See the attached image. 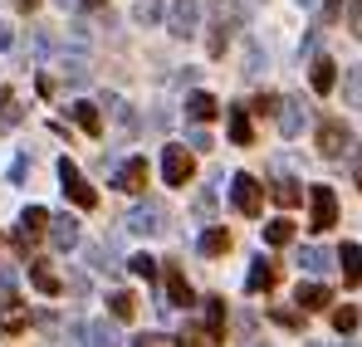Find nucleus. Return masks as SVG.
<instances>
[{
	"instance_id": "72a5a7b5",
	"label": "nucleus",
	"mask_w": 362,
	"mask_h": 347,
	"mask_svg": "<svg viewBox=\"0 0 362 347\" xmlns=\"http://www.w3.org/2000/svg\"><path fill=\"white\" fill-rule=\"evenodd\" d=\"M132 347H177V343H172L167 333H137V338H132Z\"/></svg>"
},
{
	"instance_id": "1a4fd4ad",
	"label": "nucleus",
	"mask_w": 362,
	"mask_h": 347,
	"mask_svg": "<svg viewBox=\"0 0 362 347\" xmlns=\"http://www.w3.org/2000/svg\"><path fill=\"white\" fill-rule=\"evenodd\" d=\"M162 284H167V303H162V313H167V308H191V303H196V293H191V284L181 279L177 264H167V279H162Z\"/></svg>"
},
{
	"instance_id": "3c124183",
	"label": "nucleus",
	"mask_w": 362,
	"mask_h": 347,
	"mask_svg": "<svg viewBox=\"0 0 362 347\" xmlns=\"http://www.w3.org/2000/svg\"><path fill=\"white\" fill-rule=\"evenodd\" d=\"M299 5H313V0H299Z\"/></svg>"
},
{
	"instance_id": "f3484780",
	"label": "nucleus",
	"mask_w": 362,
	"mask_h": 347,
	"mask_svg": "<svg viewBox=\"0 0 362 347\" xmlns=\"http://www.w3.org/2000/svg\"><path fill=\"white\" fill-rule=\"evenodd\" d=\"M216 113H221V103H216L211 93H191V98H186V117H191V122H211Z\"/></svg>"
},
{
	"instance_id": "09e8293b",
	"label": "nucleus",
	"mask_w": 362,
	"mask_h": 347,
	"mask_svg": "<svg viewBox=\"0 0 362 347\" xmlns=\"http://www.w3.org/2000/svg\"><path fill=\"white\" fill-rule=\"evenodd\" d=\"M358 191H362V162H358Z\"/></svg>"
},
{
	"instance_id": "ea45409f",
	"label": "nucleus",
	"mask_w": 362,
	"mask_h": 347,
	"mask_svg": "<svg viewBox=\"0 0 362 347\" xmlns=\"http://www.w3.org/2000/svg\"><path fill=\"white\" fill-rule=\"evenodd\" d=\"M274 323H284V328H299V313H284V308H274Z\"/></svg>"
},
{
	"instance_id": "7ed1b4c3",
	"label": "nucleus",
	"mask_w": 362,
	"mask_h": 347,
	"mask_svg": "<svg viewBox=\"0 0 362 347\" xmlns=\"http://www.w3.org/2000/svg\"><path fill=\"white\" fill-rule=\"evenodd\" d=\"M132 235H157L162 225H167V211L157 206V201H137L132 211H127V220H122Z\"/></svg>"
},
{
	"instance_id": "603ef678",
	"label": "nucleus",
	"mask_w": 362,
	"mask_h": 347,
	"mask_svg": "<svg viewBox=\"0 0 362 347\" xmlns=\"http://www.w3.org/2000/svg\"><path fill=\"white\" fill-rule=\"evenodd\" d=\"M255 347H264V343H255Z\"/></svg>"
},
{
	"instance_id": "aec40b11",
	"label": "nucleus",
	"mask_w": 362,
	"mask_h": 347,
	"mask_svg": "<svg viewBox=\"0 0 362 347\" xmlns=\"http://www.w3.org/2000/svg\"><path fill=\"white\" fill-rule=\"evenodd\" d=\"M230 142H235V147H250V142H255V127H250V117H245V103L230 108Z\"/></svg>"
},
{
	"instance_id": "393cba45",
	"label": "nucleus",
	"mask_w": 362,
	"mask_h": 347,
	"mask_svg": "<svg viewBox=\"0 0 362 347\" xmlns=\"http://www.w3.org/2000/svg\"><path fill=\"white\" fill-rule=\"evenodd\" d=\"M69 113H74V122H78L83 132H98V127H103V117H98V108H93V103H83V98H78V103H74Z\"/></svg>"
},
{
	"instance_id": "7c9ffc66",
	"label": "nucleus",
	"mask_w": 362,
	"mask_h": 347,
	"mask_svg": "<svg viewBox=\"0 0 362 347\" xmlns=\"http://www.w3.org/2000/svg\"><path fill=\"white\" fill-rule=\"evenodd\" d=\"M127 269H132L137 279H157V259H152V254H132V259H127Z\"/></svg>"
},
{
	"instance_id": "c9c22d12",
	"label": "nucleus",
	"mask_w": 362,
	"mask_h": 347,
	"mask_svg": "<svg viewBox=\"0 0 362 347\" xmlns=\"http://www.w3.org/2000/svg\"><path fill=\"white\" fill-rule=\"evenodd\" d=\"M343 15V0H323V15H318V25H333Z\"/></svg>"
},
{
	"instance_id": "49530a36",
	"label": "nucleus",
	"mask_w": 362,
	"mask_h": 347,
	"mask_svg": "<svg viewBox=\"0 0 362 347\" xmlns=\"http://www.w3.org/2000/svg\"><path fill=\"white\" fill-rule=\"evenodd\" d=\"M78 5H88V10H98V5H103V0H78Z\"/></svg>"
},
{
	"instance_id": "412c9836",
	"label": "nucleus",
	"mask_w": 362,
	"mask_h": 347,
	"mask_svg": "<svg viewBox=\"0 0 362 347\" xmlns=\"http://www.w3.org/2000/svg\"><path fill=\"white\" fill-rule=\"evenodd\" d=\"M30 284H35L40 293H59V274H54L49 264H40V259H35V264H30Z\"/></svg>"
},
{
	"instance_id": "e433bc0d",
	"label": "nucleus",
	"mask_w": 362,
	"mask_h": 347,
	"mask_svg": "<svg viewBox=\"0 0 362 347\" xmlns=\"http://www.w3.org/2000/svg\"><path fill=\"white\" fill-rule=\"evenodd\" d=\"M348 30L362 40V0H353V5H348Z\"/></svg>"
},
{
	"instance_id": "f257e3e1",
	"label": "nucleus",
	"mask_w": 362,
	"mask_h": 347,
	"mask_svg": "<svg viewBox=\"0 0 362 347\" xmlns=\"http://www.w3.org/2000/svg\"><path fill=\"white\" fill-rule=\"evenodd\" d=\"M59 181H64V196H69L74 206H83V211H93V206H98V191L78 176V167H74L69 157H59Z\"/></svg>"
},
{
	"instance_id": "cd10ccee",
	"label": "nucleus",
	"mask_w": 362,
	"mask_h": 347,
	"mask_svg": "<svg viewBox=\"0 0 362 347\" xmlns=\"http://www.w3.org/2000/svg\"><path fill=\"white\" fill-rule=\"evenodd\" d=\"M230 249V235L221 230V225H211V230L201 235V254H226Z\"/></svg>"
},
{
	"instance_id": "a18cd8bd",
	"label": "nucleus",
	"mask_w": 362,
	"mask_h": 347,
	"mask_svg": "<svg viewBox=\"0 0 362 347\" xmlns=\"http://www.w3.org/2000/svg\"><path fill=\"white\" fill-rule=\"evenodd\" d=\"M10 103H15V98H10V93H0V113H5V108H10Z\"/></svg>"
},
{
	"instance_id": "9b49d317",
	"label": "nucleus",
	"mask_w": 362,
	"mask_h": 347,
	"mask_svg": "<svg viewBox=\"0 0 362 347\" xmlns=\"http://www.w3.org/2000/svg\"><path fill=\"white\" fill-rule=\"evenodd\" d=\"M113 186H118V191H142V186H147V162H142V157H127L118 167V176H113Z\"/></svg>"
},
{
	"instance_id": "a211bd4d",
	"label": "nucleus",
	"mask_w": 362,
	"mask_h": 347,
	"mask_svg": "<svg viewBox=\"0 0 362 347\" xmlns=\"http://www.w3.org/2000/svg\"><path fill=\"white\" fill-rule=\"evenodd\" d=\"M25 328H30V313L10 298V303L0 308V333H25Z\"/></svg>"
},
{
	"instance_id": "0eeeda50",
	"label": "nucleus",
	"mask_w": 362,
	"mask_h": 347,
	"mask_svg": "<svg viewBox=\"0 0 362 347\" xmlns=\"http://www.w3.org/2000/svg\"><path fill=\"white\" fill-rule=\"evenodd\" d=\"M191 172H196V162H191L186 147H167V152H162V176H167V186H186Z\"/></svg>"
},
{
	"instance_id": "5701e85b",
	"label": "nucleus",
	"mask_w": 362,
	"mask_h": 347,
	"mask_svg": "<svg viewBox=\"0 0 362 347\" xmlns=\"http://www.w3.org/2000/svg\"><path fill=\"white\" fill-rule=\"evenodd\" d=\"M88 347H122L113 323H88Z\"/></svg>"
},
{
	"instance_id": "4be33fe9",
	"label": "nucleus",
	"mask_w": 362,
	"mask_h": 347,
	"mask_svg": "<svg viewBox=\"0 0 362 347\" xmlns=\"http://www.w3.org/2000/svg\"><path fill=\"white\" fill-rule=\"evenodd\" d=\"M294 264H299V269H308V274H318V269L328 264V249H318V245H299Z\"/></svg>"
},
{
	"instance_id": "c85d7f7f",
	"label": "nucleus",
	"mask_w": 362,
	"mask_h": 347,
	"mask_svg": "<svg viewBox=\"0 0 362 347\" xmlns=\"http://www.w3.org/2000/svg\"><path fill=\"white\" fill-rule=\"evenodd\" d=\"M132 20H137V25H157V20H162V0H137V5H132Z\"/></svg>"
},
{
	"instance_id": "8fccbe9b",
	"label": "nucleus",
	"mask_w": 362,
	"mask_h": 347,
	"mask_svg": "<svg viewBox=\"0 0 362 347\" xmlns=\"http://www.w3.org/2000/svg\"><path fill=\"white\" fill-rule=\"evenodd\" d=\"M333 347H358V343H333Z\"/></svg>"
},
{
	"instance_id": "6e6552de",
	"label": "nucleus",
	"mask_w": 362,
	"mask_h": 347,
	"mask_svg": "<svg viewBox=\"0 0 362 347\" xmlns=\"http://www.w3.org/2000/svg\"><path fill=\"white\" fill-rule=\"evenodd\" d=\"M49 230V211L45 206H30L25 216H20V230H15V249H30V240L35 235H45Z\"/></svg>"
},
{
	"instance_id": "473e14b6",
	"label": "nucleus",
	"mask_w": 362,
	"mask_h": 347,
	"mask_svg": "<svg viewBox=\"0 0 362 347\" xmlns=\"http://www.w3.org/2000/svg\"><path fill=\"white\" fill-rule=\"evenodd\" d=\"M64 78H69V83H83V78H88V64H83L78 54L64 59Z\"/></svg>"
},
{
	"instance_id": "2eb2a0df",
	"label": "nucleus",
	"mask_w": 362,
	"mask_h": 347,
	"mask_svg": "<svg viewBox=\"0 0 362 347\" xmlns=\"http://www.w3.org/2000/svg\"><path fill=\"white\" fill-rule=\"evenodd\" d=\"M294 303L308 308V313H318V308L333 303V293H328V284H299V289H294Z\"/></svg>"
},
{
	"instance_id": "dca6fc26",
	"label": "nucleus",
	"mask_w": 362,
	"mask_h": 347,
	"mask_svg": "<svg viewBox=\"0 0 362 347\" xmlns=\"http://www.w3.org/2000/svg\"><path fill=\"white\" fill-rule=\"evenodd\" d=\"M206 338L226 343V303L221 298H206Z\"/></svg>"
},
{
	"instance_id": "bb28decb",
	"label": "nucleus",
	"mask_w": 362,
	"mask_h": 347,
	"mask_svg": "<svg viewBox=\"0 0 362 347\" xmlns=\"http://www.w3.org/2000/svg\"><path fill=\"white\" fill-rule=\"evenodd\" d=\"M88 264H93L98 274H118V259H113L108 245H88Z\"/></svg>"
},
{
	"instance_id": "423d86ee",
	"label": "nucleus",
	"mask_w": 362,
	"mask_h": 347,
	"mask_svg": "<svg viewBox=\"0 0 362 347\" xmlns=\"http://www.w3.org/2000/svg\"><path fill=\"white\" fill-rule=\"evenodd\" d=\"M308 206H313V230L338 225V196H333V186H313L308 191Z\"/></svg>"
},
{
	"instance_id": "a19ab883",
	"label": "nucleus",
	"mask_w": 362,
	"mask_h": 347,
	"mask_svg": "<svg viewBox=\"0 0 362 347\" xmlns=\"http://www.w3.org/2000/svg\"><path fill=\"white\" fill-rule=\"evenodd\" d=\"M264 69V54H259V45H250V73H259Z\"/></svg>"
},
{
	"instance_id": "de8ad7c7",
	"label": "nucleus",
	"mask_w": 362,
	"mask_h": 347,
	"mask_svg": "<svg viewBox=\"0 0 362 347\" xmlns=\"http://www.w3.org/2000/svg\"><path fill=\"white\" fill-rule=\"evenodd\" d=\"M54 5H64V10H74V5H78V0H54Z\"/></svg>"
},
{
	"instance_id": "f704fd0d",
	"label": "nucleus",
	"mask_w": 362,
	"mask_h": 347,
	"mask_svg": "<svg viewBox=\"0 0 362 347\" xmlns=\"http://www.w3.org/2000/svg\"><path fill=\"white\" fill-rule=\"evenodd\" d=\"M88 343V328L83 323H69V333H64V347H83Z\"/></svg>"
},
{
	"instance_id": "9d476101",
	"label": "nucleus",
	"mask_w": 362,
	"mask_h": 347,
	"mask_svg": "<svg viewBox=\"0 0 362 347\" xmlns=\"http://www.w3.org/2000/svg\"><path fill=\"white\" fill-rule=\"evenodd\" d=\"M308 83H313V93H328L333 83H338V64L328 54H313V64H308Z\"/></svg>"
},
{
	"instance_id": "39448f33",
	"label": "nucleus",
	"mask_w": 362,
	"mask_h": 347,
	"mask_svg": "<svg viewBox=\"0 0 362 347\" xmlns=\"http://www.w3.org/2000/svg\"><path fill=\"white\" fill-rule=\"evenodd\" d=\"M348 147H353V132H348L343 122H323V127H318V152H323L328 162L348 157Z\"/></svg>"
},
{
	"instance_id": "c03bdc74",
	"label": "nucleus",
	"mask_w": 362,
	"mask_h": 347,
	"mask_svg": "<svg viewBox=\"0 0 362 347\" xmlns=\"http://www.w3.org/2000/svg\"><path fill=\"white\" fill-rule=\"evenodd\" d=\"M35 5H40V0H15V10H25V15H30Z\"/></svg>"
},
{
	"instance_id": "37998d69",
	"label": "nucleus",
	"mask_w": 362,
	"mask_h": 347,
	"mask_svg": "<svg viewBox=\"0 0 362 347\" xmlns=\"http://www.w3.org/2000/svg\"><path fill=\"white\" fill-rule=\"evenodd\" d=\"M10 45H15V35H10V30L0 25V49H10Z\"/></svg>"
},
{
	"instance_id": "ddd939ff",
	"label": "nucleus",
	"mask_w": 362,
	"mask_h": 347,
	"mask_svg": "<svg viewBox=\"0 0 362 347\" xmlns=\"http://www.w3.org/2000/svg\"><path fill=\"white\" fill-rule=\"evenodd\" d=\"M49 240H54V249H74L78 245V220L74 216H49Z\"/></svg>"
},
{
	"instance_id": "c756f323",
	"label": "nucleus",
	"mask_w": 362,
	"mask_h": 347,
	"mask_svg": "<svg viewBox=\"0 0 362 347\" xmlns=\"http://www.w3.org/2000/svg\"><path fill=\"white\" fill-rule=\"evenodd\" d=\"M108 308H113V318H132V313H137V298H132V293H113V298H108Z\"/></svg>"
},
{
	"instance_id": "2f4dec72",
	"label": "nucleus",
	"mask_w": 362,
	"mask_h": 347,
	"mask_svg": "<svg viewBox=\"0 0 362 347\" xmlns=\"http://www.w3.org/2000/svg\"><path fill=\"white\" fill-rule=\"evenodd\" d=\"M333 328H338V333H353V328H358V308H353V303L333 308Z\"/></svg>"
},
{
	"instance_id": "f8f14e48",
	"label": "nucleus",
	"mask_w": 362,
	"mask_h": 347,
	"mask_svg": "<svg viewBox=\"0 0 362 347\" xmlns=\"http://www.w3.org/2000/svg\"><path fill=\"white\" fill-rule=\"evenodd\" d=\"M274 279H279V269H274L269 259H250V274H245V289H250V293L274 289Z\"/></svg>"
},
{
	"instance_id": "6ab92c4d",
	"label": "nucleus",
	"mask_w": 362,
	"mask_h": 347,
	"mask_svg": "<svg viewBox=\"0 0 362 347\" xmlns=\"http://www.w3.org/2000/svg\"><path fill=\"white\" fill-rule=\"evenodd\" d=\"M338 259H343V279L348 284H362V245H343Z\"/></svg>"
},
{
	"instance_id": "79ce46f5",
	"label": "nucleus",
	"mask_w": 362,
	"mask_h": 347,
	"mask_svg": "<svg viewBox=\"0 0 362 347\" xmlns=\"http://www.w3.org/2000/svg\"><path fill=\"white\" fill-rule=\"evenodd\" d=\"M0 289H15V269H0Z\"/></svg>"
},
{
	"instance_id": "b1692460",
	"label": "nucleus",
	"mask_w": 362,
	"mask_h": 347,
	"mask_svg": "<svg viewBox=\"0 0 362 347\" xmlns=\"http://www.w3.org/2000/svg\"><path fill=\"white\" fill-rule=\"evenodd\" d=\"M274 201H279V211L289 216V211L303 201V186H299V181H279V186H274Z\"/></svg>"
},
{
	"instance_id": "a878e982",
	"label": "nucleus",
	"mask_w": 362,
	"mask_h": 347,
	"mask_svg": "<svg viewBox=\"0 0 362 347\" xmlns=\"http://www.w3.org/2000/svg\"><path fill=\"white\" fill-rule=\"evenodd\" d=\"M289 240H294V220L289 216H279V220L264 225V245H289Z\"/></svg>"
},
{
	"instance_id": "58836bf2",
	"label": "nucleus",
	"mask_w": 362,
	"mask_h": 347,
	"mask_svg": "<svg viewBox=\"0 0 362 347\" xmlns=\"http://www.w3.org/2000/svg\"><path fill=\"white\" fill-rule=\"evenodd\" d=\"M348 98H353V103L362 98V69H353V73H348Z\"/></svg>"
},
{
	"instance_id": "f03ea898",
	"label": "nucleus",
	"mask_w": 362,
	"mask_h": 347,
	"mask_svg": "<svg viewBox=\"0 0 362 347\" xmlns=\"http://www.w3.org/2000/svg\"><path fill=\"white\" fill-rule=\"evenodd\" d=\"M230 206L240 211V216H259V206H264V186L255 181V176H230Z\"/></svg>"
},
{
	"instance_id": "4c0bfd02",
	"label": "nucleus",
	"mask_w": 362,
	"mask_h": 347,
	"mask_svg": "<svg viewBox=\"0 0 362 347\" xmlns=\"http://www.w3.org/2000/svg\"><path fill=\"white\" fill-rule=\"evenodd\" d=\"M211 211H216V191H201L196 196V216H211Z\"/></svg>"
},
{
	"instance_id": "20e7f679",
	"label": "nucleus",
	"mask_w": 362,
	"mask_h": 347,
	"mask_svg": "<svg viewBox=\"0 0 362 347\" xmlns=\"http://www.w3.org/2000/svg\"><path fill=\"white\" fill-rule=\"evenodd\" d=\"M167 30H172L177 40H191V35L201 30V5H196V0H172V15H167Z\"/></svg>"
},
{
	"instance_id": "4468645a",
	"label": "nucleus",
	"mask_w": 362,
	"mask_h": 347,
	"mask_svg": "<svg viewBox=\"0 0 362 347\" xmlns=\"http://www.w3.org/2000/svg\"><path fill=\"white\" fill-rule=\"evenodd\" d=\"M274 117H279V132H284V137H299V132H303V103H299V98H284Z\"/></svg>"
}]
</instances>
